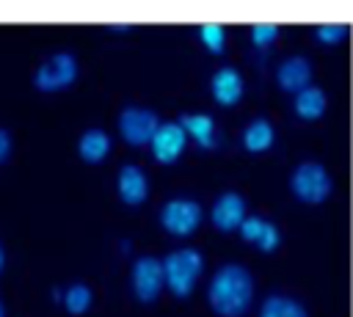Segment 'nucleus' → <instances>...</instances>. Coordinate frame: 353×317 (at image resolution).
I'll use <instances>...</instances> for the list:
<instances>
[{"mask_svg": "<svg viewBox=\"0 0 353 317\" xmlns=\"http://www.w3.org/2000/svg\"><path fill=\"white\" fill-rule=\"evenodd\" d=\"M165 281V270L163 262H157L154 256H141L132 265V289L141 300H154L160 295V287Z\"/></svg>", "mask_w": 353, "mask_h": 317, "instance_id": "obj_6", "label": "nucleus"}, {"mask_svg": "<svg viewBox=\"0 0 353 317\" xmlns=\"http://www.w3.org/2000/svg\"><path fill=\"white\" fill-rule=\"evenodd\" d=\"M276 80L284 91L290 94H301L303 88H309V80H312V63L303 58V55H292L287 61H281L279 72H276Z\"/></svg>", "mask_w": 353, "mask_h": 317, "instance_id": "obj_9", "label": "nucleus"}, {"mask_svg": "<svg viewBox=\"0 0 353 317\" xmlns=\"http://www.w3.org/2000/svg\"><path fill=\"white\" fill-rule=\"evenodd\" d=\"M119 196L124 204H141L146 198V176L138 165H124L119 171Z\"/></svg>", "mask_w": 353, "mask_h": 317, "instance_id": "obj_12", "label": "nucleus"}, {"mask_svg": "<svg viewBox=\"0 0 353 317\" xmlns=\"http://www.w3.org/2000/svg\"><path fill=\"white\" fill-rule=\"evenodd\" d=\"M265 226H268V221H262L259 215H251V218H245V221L240 223V234H243V240H248V243H259Z\"/></svg>", "mask_w": 353, "mask_h": 317, "instance_id": "obj_22", "label": "nucleus"}, {"mask_svg": "<svg viewBox=\"0 0 353 317\" xmlns=\"http://www.w3.org/2000/svg\"><path fill=\"white\" fill-rule=\"evenodd\" d=\"M185 127L188 135H193L204 149H210L215 143V121L210 116H182L179 121Z\"/></svg>", "mask_w": 353, "mask_h": 317, "instance_id": "obj_17", "label": "nucleus"}, {"mask_svg": "<svg viewBox=\"0 0 353 317\" xmlns=\"http://www.w3.org/2000/svg\"><path fill=\"white\" fill-rule=\"evenodd\" d=\"M334 182L320 163H301L290 176V190L303 204H320L328 198Z\"/></svg>", "mask_w": 353, "mask_h": 317, "instance_id": "obj_3", "label": "nucleus"}, {"mask_svg": "<svg viewBox=\"0 0 353 317\" xmlns=\"http://www.w3.org/2000/svg\"><path fill=\"white\" fill-rule=\"evenodd\" d=\"M160 130V121H157V113L154 110H146V108H127L121 116H119V132L127 143L132 146H143V143H152L154 135Z\"/></svg>", "mask_w": 353, "mask_h": 317, "instance_id": "obj_4", "label": "nucleus"}, {"mask_svg": "<svg viewBox=\"0 0 353 317\" xmlns=\"http://www.w3.org/2000/svg\"><path fill=\"white\" fill-rule=\"evenodd\" d=\"M0 317H3V303H0Z\"/></svg>", "mask_w": 353, "mask_h": 317, "instance_id": "obj_26", "label": "nucleus"}, {"mask_svg": "<svg viewBox=\"0 0 353 317\" xmlns=\"http://www.w3.org/2000/svg\"><path fill=\"white\" fill-rule=\"evenodd\" d=\"M199 221H201V207L188 198H174L160 212V223L171 234H190L199 226Z\"/></svg>", "mask_w": 353, "mask_h": 317, "instance_id": "obj_7", "label": "nucleus"}, {"mask_svg": "<svg viewBox=\"0 0 353 317\" xmlns=\"http://www.w3.org/2000/svg\"><path fill=\"white\" fill-rule=\"evenodd\" d=\"M201 254L193 251V248H179V251H171L165 259H163V270H165V284L174 295L179 298H188L199 273H201Z\"/></svg>", "mask_w": 353, "mask_h": 317, "instance_id": "obj_2", "label": "nucleus"}, {"mask_svg": "<svg viewBox=\"0 0 353 317\" xmlns=\"http://www.w3.org/2000/svg\"><path fill=\"white\" fill-rule=\"evenodd\" d=\"M77 149H80V157L85 163H102L110 152V138L102 130H88V132H83Z\"/></svg>", "mask_w": 353, "mask_h": 317, "instance_id": "obj_14", "label": "nucleus"}, {"mask_svg": "<svg viewBox=\"0 0 353 317\" xmlns=\"http://www.w3.org/2000/svg\"><path fill=\"white\" fill-rule=\"evenodd\" d=\"M245 221V201L237 193H223L215 207H212V223L221 232H232L240 229V223Z\"/></svg>", "mask_w": 353, "mask_h": 317, "instance_id": "obj_10", "label": "nucleus"}, {"mask_svg": "<svg viewBox=\"0 0 353 317\" xmlns=\"http://www.w3.org/2000/svg\"><path fill=\"white\" fill-rule=\"evenodd\" d=\"M276 39H279V25H273V22H259L251 28V41L256 47H268Z\"/></svg>", "mask_w": 353, "mask_h": 317, "instance_id": "obj_21", "label": "nucleus"}, {"mask_svg": "<svg viewBox=\"0 0 353 317\" xmlns=\"http://www.w3.org/2000/svg\"><path fill=\"white\" fill-rule=\"evenodd\" d=\"M185 143H188L185 127L176 124V121H168V124H160V130L152 141V152H154L157 163H174L182 154Z\"/></svg>", "mask_w": 353, "mask_h": 317, "instance_id": "obj_8", "label": "nucleus"}, {"mask_svg": "<svg viewBox=\"0 0 353 317\" xmlns=\"http://www.w3.org/2000/svg\"><path fill=\"white\" fill-rule=\"evenodd\" d=\"M314 39L320 41V44H336V41H342V39H347V25H320V28H314Z\"/></svg>", "mask_w": 353, "mask_h": 317, "instance_id": "obj_20", "label": "nucleus"}, {"mask_svg": "<svg viewBox=\"0 0 353 317\" xmlns=\"http://www.w3.org/2000/svg\"><path fill=\"white\" fill-rule=\"evenodd\" d=\"M74 77H77L74 55L55 52L41 63V69L36 72L33 80H36V88H41V91H58V88H66L69 83H74Z\"/></svg>", "mask_w": 353, "mask_h": 317, "instance_id": "obj_5", "label": "nucleus"}, {"mask_svg": "<svg viewBox=\"0 0 353 317\" xmlns=\"http://www.w3.org/2000/svg\"><path fill=\"white\" fill-rule=\"evenodd\" d=\"M279 240H281V237H279V229H276L273 223H268L256 245H259V251H265V254H270V251H276V248H279Z\"/></svg>", "mask_w": 353, "mask_h": 317, "instance_id": "obj_23", "label": "nucleus"}, {"mask_svg": "<svg viewBox=\"0 0 353 317\" xmlns=\"http://www.w3.org/2000/svg\"><path fill=\"white\" fill-rule=\"evenodd\" d=\"M292 110H295L298 119H303V121H314V119H320V116L325 113V91L317 88V85L303 88L301 94H295V99H292Z\"/></svg>", "mask_w": 353, "mask_h": 317, "instance_id": "obj_13", "label": "nucleus"}, {"mask_svg": "<svg viewBox=\"0 0 353 317\" xmlns=\"http://www.w3.org/2000/svg\"><path fill=\"white\" fill-rule=\"evenodd\" d=\"M212 96L218 105H234L243 96V77L237 69L223 66L212 74Z\"/></svg>", "mask_w": 353, "mask_h": 317, "instance_id": "obj_11", "label": "nucleus"}, {"mask_svg": "<svg viewBox=\"0 0 353 317\" xmlns=\"http://www.w3.org/2000/svg\"><path fill=\"white\" fill-rule=\"evenodd\" d=\"M63 303H66V309L72 314H83L91 306V289L85 284H74V287L66 289V300Z\"/></svg>", "mask_w": 353, "mask_h": 317, "instance_id": "obj_18", "label": "nucleus"}, {"mask_svg": "<svg viewBox=\"0 0 353 317\" xmlns=\"http://www.w3.org/2000/svg\"><path fill=\"white\" fill-rule=\"evenodd\" d=\"M8 152H11V138L6 130H0V163L8 157Z\"/></svg>", "mask_w": 353, "mask_h": 317, "instance_id": "obj_24", "label": "nucleus"}, {"mask_svg": "<svg viewBox=\"0 0 353 317\" xmlns=\"http://www.w3.org/2000/svg\"><path fill=\"white\" fill-rule=\"evenodd\" d=\"M207 298L215 314L243 317L254 298V278L243 265H226L212 276Z\"/></svg>", "mask_w": 353, "mask_h": 317, "instance_id": "obj_1", "label": "nucleus"}, {"mask_svg": "<svg viewBox=\"0 0 353 317\" xmlns=\"http://www.w3.org/2000/svg\"><path fill=\"white\" fill-rule=\"evenodd\" d=\"M259 317H309V314L298 300H292L287 295H270V298H265Z\"/></svg>", "mask_w": 353, "mask_h": 317, "instance_id": "obj_16", "label": "nucleus"}, {"mask_svg": "<svg viewBox=\"0 0 353 317\" xmlns=\"http://www.w3.org/2000/svg\"><path fill=\"white\" fill-rule=\"evenodd\" d=\"M199 36H201V41L207 44L210 52H223V41H226V36H223V28H221V25H201Z\"/></svg>", "mask_w": 353, "mask_h": 317, "instance_id": "obj_19", "label": "nucleus"}, {"mask_svg": "<svg viewBox=\"0 0 353 317\" xmlns=\"http://www.w3.org/2000/svg\"><path fill=\"white\" fill-rule=\"evenodd\" d=\"M3 259H6V256H3V245H0V267H3Z\"/></svg>", "mask_w": 353, "mask_h": 317, "instance_id": "obj_25", "label": "nucleus"}, {"mask_svg": "<svg viewBox=\"0 0 353 317\" xmlns=\"http://www.w3.org/2000/svg\"><path fill=\"white\" fill-rule=\"evenodd\" d=\"M273 141H276V132H273L270 121H265V119H254L243 132V146L248 152H265L273 146Z\"/></svg>", "mask_w": 353, "mask_h": 317, "instance_id": "obj_15", "label": "nucleus"}]
</instances>
